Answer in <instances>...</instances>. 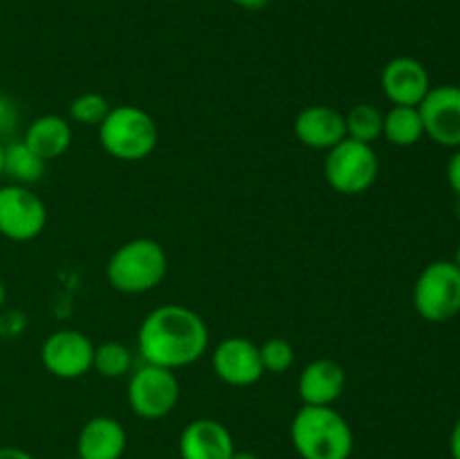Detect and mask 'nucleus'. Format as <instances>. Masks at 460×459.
<instances>
[{
  "instance_id": "nucleus-17",
  "label": "nucleus",
  "mask_w": 460,
  "mask_h": 459,
  "mask_svg": "<svg viewBox=\"0 0 460 459\" xmlns=\"http://www.w3.org/2000/svg\"><path fill=\"white\" fill-rule=\"evenodd\" d=\"M22 142H25L31 151L39 153L45 162L57 160V158H61L63 153L70 148L72 126L66 117L48 112V115L36 117V120L27 126Z\"/></svg>"
},
{
  "instance_id": "nucleus-16",
  "label": "nucleus",
  "mask_w": 460,
  "mask_h": 459,
  "mask_svg": "<svg viewBox=\"0 0 460 459\" xmlns=\"http://www.w3.org/2000/svg\"><path fill=\"white\" fill-rule=\"evenodd\" d=\"M126 450V430L117 418L94 417L76 436V454L81 459H121Z\"/></svg>"
},
{
  "instance_id": "nucleus-23",
  "label": "nucleus",
  "mask_w": 460,
  "mask_h": 459,
  "mask_svg": "<svg viewBox=\"0 0 460 459\" xmlns=\"http://www.w3.org/2000/svg\"><path fill=\"white\" fill-rule=\"evenodd\" d=\"M261 363H263V372L270 374H283L292 367L295 363V349L283 338H270L259 346Z\"/></svg>"
},
{
  "instance_id": "nucleus-34",
  "label": "nucleus",
  "mask_w": 460,
  "mask_h": 459,
  "mask_svg": "<svg viewBox=\"0 0 460 459\" xmlns=\"http://www.w3.org/2000/svg\"><path fill=\"white\" fill-rule=\"evenodd\" d=\"M458 214H460V198H458Z\"/></svg>"
},
{
  "instance_id": "nucleus-12",
  "label": "nucleus",
  "mask_w": 460,
  "mask_h": 459,
  "mask_svg": "<svg viewBox=\"0 0 460 459\" xmlns=\"http://www.w3.org/2000/svg\"><path fill=\"white\" fill-rule=\"evenodd\" d=\"M382 93L394 106H420L431 90L427 68L413 57L391 58L380 76Z\"/></svg>"
},
{
  "instance_id": "nucleus-31",
  "label": "nucleus",
  "mask_w": 460,
  "mask_h": 459,
  "mask_svg": "<svg viewBox=\"0 0 460 459\" xmlns=\"http://www.w3.org/2000/svg\"><path fill=\"white\" fill-rule=\"evenodd\" d=\"M3 156H4V142L0 140V180L4 178V176H3Z\"/></svg>"
},
{
  "instance_id": "nucleus-24",
  "label": "nucleus",
  "mask_w": 460,
  "mask_h": 459,
  "mask_svg": "<svg viewBox=\"0 0 460 459\" xmlns=\"http://www.w3.org/2000/svg\"><path fill=\"white\" fill-rule=\"evenodd\" d=\"M16 120H18L16 106H13L7 97H3V94H0V138H3V135H7L9 130L16 126Z\"/></svg>"
},
{
  "instance_id": "nucleus-22",
  "label": "nucleus",
  "mask_w": 460,
  "mask_h": 459,
  "mask_svg": "<svg viewBox=\"0 0 460 459\" xmlns=\"http://www.w3.org/2000/svg\"><path fill=\"white\" fill-rule=\"evenodd\" d=\"M108 112H111V104L99 93H84L72 99L70 104V117L76 124L99 126L106 120Z\"/></svg>"
},
{
  "instance_id": "nucleus-32",
  "label": "nucleus",
  "mask_w": 460,
  "mask_h": 459,
  "mask_svg": "<svg viewBox=\"0 0 460 459\" xmlns=\"http://www.w3.org/2000/svg\"><path fill=\"white\" fill-rule=\"evenodd\" d=\"M454 264H456V268L460 270V248L456 250V256H454Z\"/></svg>"
},
{
  "instance_id": "nucleus-7",
  "label": "nucleus",
  "mask_w": 460,
  "mask_h": 459,
  "mask_svg": "<svg viewBox=\"0 0 460 459\" xmlns=\"http://www.w3.org/2000/svg\"><path fill=\"white\" fill-rule=\"evenodd\" d=\"M128 405L139 418L157 421L173 412L180 399V382L171 369L144 363L128 378Z\"/></svg>"
},
{
  "instance_id": "nucleus-30",
  "label": "nucleus",
  "mask_w": 460,
  "mask_h": 459,
  "mask_svg": "<svg viewBox=\"0 0 460 459\" xmlns=\"http://www.w3.org/2000/svg\"><path fill=\"white\" fill-rule=\"evenodd\" d=\"M232 459H259V457H256V454H252V453H234Z\"/></svg>"
},
{
  "instance_id": "nucleus-13",
  "label": "nucleus",
  "mask_w": 460,
  "mask_h": 459,
  "mask_svg": "<svg viewBox=\"0 0 460 459\" xmlns=\"http://www.w3.org/2000/svg\"><path fill=\"white\" fill-rule=\"evenodd\" d=\"M234 453L232 432L216 418H196L180 435L182 459H232Z\"/></svg>"
},
{
  "instance_id": "nucleus-26",
  "label": "nucleus",
  "mask_w": 460,
  "mask_h": 459,
  "mask_svg": "<svg viewBox=\"0 0 460 459\" xmlns=\"http://www.w3.org/2000/svg\"><path fill=\"white\" fill-rule=\"evenodd\" d=\"M0 459H36V457L27 453V450L16 448V446H3V448H0Z\"/></svg>"
},
{
  "instance_id": "nucleus-27",
  "label": "nucleus",
  "mask_w": 460,
  "mask_h": 459,
  "mask_svg": "<svg viewBox=\"0 0 460 459\" xmlns=\"http://www.w3.org/2000/svg\"><path fill=\"white\" fill-rule=\"evenodd\" d=\"M449 453H452V459H460V418L454 426L452 436H449Z\"/></svg>"
},
{
  "instance_id": "nucleus-10",
  "label": "nucleus",
  "mask_w": 460,
  "mask_h": 459,
  "mask_svg": "<svg viewBox=\"0 0 460 459\" xmlns=\"http://www.w3.org/2000/svg\"><path fill=\"white\" fill-rule=\"evenodd\" d=\"M418 111L425 135L440 147L460 148V86H431Z\"/></svg>"
},
{
  "instance_id": "nucleus-9",
  "label": "nucleus",
  "mask_w": 460,
  "mask_h": 459,
  "mask_svg": "<svg viewBox=\"0 0 460 459\" xmlns=\"http://www.w3.org/2000/svg\"><path fill=\"white\" fill-rule=\"evenodd\" d=\"M94 345L85 333L75 328L54 331L40 346V363L52 376L76 381L93 369Z\"/></svg>"
},
{
  "instance_id": "nucleus-20",
  "label": "nucleus",
  "mask_w": 460,
  "mask_h": 459,
  "mask_svg": "<svg viewBox=\"0 0 460 459\" xmlns=\"http://www.w3.org/2000/svg\"><path fill=\"white\" fill-rule=\"evenodd\" d=\"M344 122L346 138L355 140V142H364L373 147V142L382 138V122H385V115L376 106H371V104H358V106H353L344 115Z\"/></svg>"
},
{
  "instance_id": "nucleus-4",
  "label": "nucleus",
  "mask_w": 460,
  "mask_h": 459,
  "mask_svg": "<svg viewBox=\"0 0 460 459\" xmlns=\"http://www.w3.org/2000/svg\"><path fill=\"white\" fill-rule=\"evenodd\" d=\"M99 142L108 156L124 162H137L151 156L160 140L155 120L137 106L111 108L106 120L97 126Z\"/></svg>"
},
{
  "instance_id": "nucleus-14",
  "label": "nucleus",
  "mask_w": 460,
  "mask_h": 459,
  "mask_svg": "<svg viewBox=\"0 0 460 459\" xmlns=\"http://www.w3.org/2000/svg\"><path fill=\"white\" fill-rule=\"evenodd\" d=\"M295 135L304 147L331 151L346 140L344 115L332 106H308L296 115Z\"/></svg>"
},
{
  "instance_id": "nucleus-11",
  "label": "nucleus",
  "mask_w": 460,
  "mask_h": 459,
  "mask_svg": "<svg viewBox=\"0 0 460 459\" xmlns=\"http://www.w3.org/2000/svg\"><path fill=\"white\" fill-rule=\"evenodd\" d=\"M216 376L232 387H250L263 376L259 346L241 336L225 338L211 354Z\"/></svg>"
},
{
  "instance_id": "nucleus-6",
  "label": "nucleus",
  "mask_w": 460,
  "mask_h": 459,
  "mask_svg": "<svg viewBox=\"0 0 460 459\" xmlns=\"http://www.w3.org/2000/svg\"><path fill=\"white\" fill-rule=\"evenodd\" d=\"M377 171H380V162L371 144L355 142L350 138L332 147L323 162L328 184L346 196L368 192L377 180Z\"/></svg>"
},
{
  "instance_id": "nucleus-1",
  "label": "nucleus",
  "mask_w": 460,
  "mask_h": 459,
  "mask_svg": "<svg viewBox=\"0 0 460 459\" xmlns=\"http://www.w3.org/2000/svg\"><path fill=\"white\" fill-rule=\"evenodd\" d=\"M137 346L144 363L175 372L205 356L209 328L189 306L164 304L153 309L139 324Z\"/></svg>"
},
{
  "instance_id": "nucleus-8",
  "label": "nucleus",
  "mask_w": 460,
  "mask_h": 459,
  "mask_svg": "<svg viewBox=\"0 0 460 459\" xmlns=\"http://www.w3.org/2000/svg\"><path fill=\"white\" fill-rule=\"evenodd\" d=\"M48 225L45 202L22 184L0 187V234L9 241H31Z\"/></svg>"
},
{
  "instance_id": "nucleus-3",
  "label": "nucleus",
  "mask_w": 460,
  "mask_h": 459,
  "mask_svg": "<svg viewBox=\"0 0 460 459\" xmlns=\"http://www.w3.org/2000/svg\"><path fill=\"white\" fill-rule=\"evenodd\" d=\"M169 270L164 248L153 238H133L111 255L106 277L115 291L139 295L160 286Z\"/></svg>"
},
{
  "instance_id": "nucleus-15",
  "label": "nucleus",
  "mask_w": 460,
  "mask_h": 459,
  "mask_svg": "<svg viewBox=\"0 0 460 459\" xmlns=\"http://www.w3.org/2000/svg\"><path fill=\"white\" fill-rule=\"evenodd\" d=\"M346 387V372L331 358H317L299 376V396L304 405H332Z\"/></svg>"
},
{
  "instance_id": "nucleus-29",
  "label": "nucleus",
  "mask_w": 460,
  "mask_h": 459,
  "mask_svg": "<svg viewBox=\"0 0 460 459\" xmlns=\"http://www.w3.org/2000/svg\"><path fill=\"white\" fill-rule=\"evenodd\" d=\"M4 300H7V288H4L3 279H0V310H3V306H4Z\"/></svg>"
},
{
  "instance_id": "nucleus-2",
  "label": "nucleus",
  "mask_w": 460,
  "mask_h": 459,
  "mask_svg": "<svg viewBox=\"0 0 460 459\" xmlns=\"http://www.w3.org/2000/svg\"><path fill=\"white\" fill-rule=\"evenodd\" d=\"M290 439L301 459H349L355 446L349 421L332 405H301Z\"/></svg>"
},
{
  "instance_id": "nucleus-19",
  "label": "nucleus",
  "mask_w": 460,
  "mask_h": 459,
  "mask_svg": "<svg viewBox=\"0 0 460 459\" xmlns=\"http://www.w3.org/2000/svg\"><path fill=\"white\" fill-rule=\"evenodd\" d=\"M382 138L394 147H413L425 138V126L418 106H391L382 122Z\"/></svg>"
},
{
  "instance_id": "nucleus-18",
  "label": "nucleus",
  "mask_w": 460,
  "mask_h": 459,
  "mask_svg": "<svg viewBox=\"0 0 460 459\" xmlns=\"http://www.w3.org/2000/svg\"><path fill=\"white\" fill-rule=\"evenodd\" d=\"M45 166L48 162L31 151L22 140L4 144V156H3V176L12 180L13 184H22L30 187L43 180Z\"/></svg>"
},
{
  "instance_id": "nucleus-21",
  "label": "nucleus",
  "mask_w": 460,
  "mask_h": 459,
  "mask_svg": "<svg viewBox=\"0 0 460 459\" xmlns=\"http://www.w3.org/2000/svg\"><path fill=\"white\" fill-rule=\"evenodd\" d=\"M93 369L103 378H121L133 372V354L121 342H103L94 346Z\"/></svg>"
},
{
  "instance_id": "nucleus-28",
  "label": "nucleus",
  "mask_w": 460,
  "mask_h": 459,
  "mask_svg": "<svg viewBox=\"0 0 460 459\" xmlns=\"http://www.w3.org/2000/svg\"><path fill=\"white\" fill-rule=\"evenodd\" d=\"M236 7L247 9V12H256V9H263L270 0H232Z\"/></svg>"
},
{
  "instance_id": "nucleus-25",
  "label": "nucleus",
  "mask_w": 460,
  "mask_h": 459,
  "mask_svg": "<svg viewBox=\"0 0 460 459\" xmlns=\"http://www.w3.org/2000/svg\"><path fill=\"white\" fill-rule=\"evenodd\" d=\"M447 183L454 189V194L460 198V148H456L452 160L447 162Z\"/></svg>"
},
{
  "instance_id": "nucleus-33",
  "label": "nucleus",
  "mask_w": 460,
  "mask_h": 459,
  "mask_svg": "<svg viewBox=\"0 0 460 459\" xmlns=\"http://www.w3.org/2000/svg\"><path fill=\"white\" fill-rule=\"evenodd\" d=\"M70 459H81V457H79V454H75V457H70Z\"/></svg>"
},
{
  "instance_id": "nucleus-5",
  "label": "nucleus",
  "mask_w": 460,
  "mask_h": 459,
  "mask_svg": "<svg viewBox=\"0 0 460 459\" xmlns=\"http://www.w3.org/2000/svg\"><path fill=\"white\" fill-rule=\"evenodd\" d=\"M413 306L427 322H447L460 313V270L454 261H434L413 284Z\"/></svg>"
}]
</instances>
